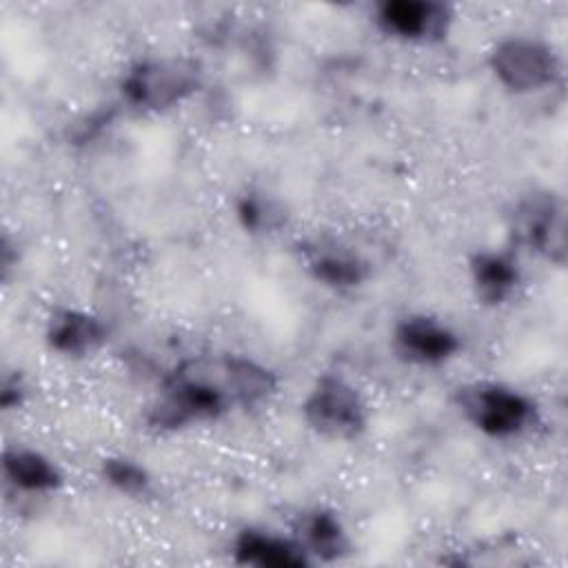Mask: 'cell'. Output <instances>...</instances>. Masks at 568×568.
<instances>
[{"mask_svg":"<svg viewBox=\"0 0 568 568\" xmlns=\"http://www.w3.org/2000/svg\"><path fill=\"white\" fill-rule=\"evenodd\" d=\"M231 557L240 566L255 568H306L313 561L293 535L264 526H244L231 541Z\"/></svg>","mask_w":568,"mask_h":568,"instance_id":"cell-11","label":"cell"},{"mask_svg":"<svg viewBox=\"0 0 568 568\" xmlns=\"http://www.w3.org/2000/svg\"><path fill=\"white\" fill-rule=\"evenodd\" d=\"M308 559L315 564H333L351 555V535L333 508L313 506L297 515L293 532Z\"/></svg>","mask_w":568,"mask_h":568,"instance_id":"cell-12","label":"cell"},{"mask_svg":"<svg viewBox=\"0 0 568 568\" xmlns=\"http://www.w3.org/2000/svg\"><path fill=\"white\" fill-rule=\"evenodd\" d=\"M455 406L477 433L490 439L524 437L539 422V408L528 393L493 379L459 386Z\"/></svg>","mask_w":568,"mask_h":568,"instance_id":"cell-3","label":"cell"},{"mask_svg":"<svg viewBox=\"0 0 568 568\" xmlns=\"http://www.w3.org/2000/svg\"><path fill=\"white\" fill-rule=\"evenodd\" d=\"M488 69L508 93L530 95L557 84L564 64L552 44L517 33L495 42L488 53Z\"/></svg>","mask_w":568,"mask_h":568,"instance_id":"cell-5","label":"cell"},{"mask_svg":"<svg viewBox=\"0 0 568 568\" xmlns=\"http://www.w3.org/2000/svg\"><path fill=\"white\" fill-rule=\"evenodd\" d=\"M377 29L402 42H439L448 36L453 11L435 0H384L375 7Z\"/></svg>","mask_w":568,"mask_h":568,"instance_id":"cell-8","label":"cell"},{"mask_svg":"<svg viewBox=\"0 0 568 568\" xmlns=\"http://www.w3.org/2000/svg\"><path fill=\"white\" fill-rule=\"evenodd\" d=\"M308 275L331 291H355L371 277V262L337 240H313L302 246Z\"/></svg>","mask_w":568,"mask_h":568,"instance_id":"cell-9","label":"cell"},{"mask_svg":"<svg viewBox=\"0 0 568 568\" xmlns=\"http://www.w3.org/2000/svg\"><path fill=\"white\" fill-rule=\"evenodd\" d=\"M302 419L320 437L351 442L366 433L371 408L362 390L339 373H322L302 399Z\"/></svg>","mask_w":568,"mask_h":568,"instance_id":"cell-4","label":"cell"},{"mask_svg":"<svg viewBox=\"0 0 568 568\" xmlns=\"http://www.w3.org/2000/svg\"><path fill=\"white\" fill-rule=\"evenodd\" d=\"M468 275L475 297L486 306H501L513 300L521 284V266L506 248H479L470 255Z\"/></svg>","mask_w":568,"mask_h":568,"instance_id":"cell-13","label":"cell"},{"mask_svg":"<svg viewBox=\"0 0 568 568\" xmlns=\"http://www.w3.org/2000/svg\"><path fill=\"white\" fill-rule=\"evenodd\" d=\"M2 475L16 490L29 495H49L64 486V473L49 455L18 444L4 448Z\"/></svg>","mask_w":568,"mask_h":568,"instance_id":"cell-15","label":"cell"},{"mask_svg":"<svg viewBox=\"0 0 568 568\" xmlns=\"http://www.w3.org/2000/svg\"><path fill=\"white\" fill-rule=\"evenodd\" d=\"M27 395H29V386H27V379L20 371H13V373H7L2 377V386H0V406L2 410H18L24 402H27Z\"/></svg>","mask_w":568,"mask_h":568,"instance_id":"cell-18","label":"cell"},{"mask_svg":"<svg viewBox=\"0 0 568 568\" xmlns=\"http://www.w3.org/2000/svg\"><path fill=\"white\" fill-rule=\"evenodd\" d=\"M220 368L235 408H257L277 393V373L251 355L224 353Z\"/></svg>","mask_w":568,"mask_h":568,"instance_id":"cell-14","label":"cell"},{"mask_svg":"<svg viewBox=\"0 0 568 568\" xmlns=\"http://www.w3.org/2000/svg\"><path fill=\"white\" fill-rule=\"evenodd\" d=\"M515 242L537 257L564 266L568 253L566 202L552 189H530L510 211Z\"/></svg>","mask_w":568,"mask_h":568,"instance_id":"cell-6","label":"cell"},{"mask_svg":"<svg viewBox=\"0 0 568 568\" xmlns=\"http://www.w3.org/2000/svg\"><path fill=\"white\" fill-rule=\"evenodd\" d=\"M100 477L109 484L115 493L142 499L149 497L153 490V477L144 464L129 455H109L100 462Z\"/></svg>","mask_w":568,"mask_h":568,"instance_id":"cell-16","label":"cell"},{"mask_svg":"<svg viewBox=\"0 0 568 568\" xmlns=\"http://www.w3.org/2000/svg\"><path fill=\"white\" fill-rule=\"evenodd\" d=\"M233 408L217 355H202L180 362L162 377L144 419L158 433H178L217 422Z\"/></svg>","mask_w":568,"mask_h":568,"instance_id":"cell-1","label":"cell"},{"mask_svg":"<svg viewBox=\"0 0 568 568\" xmlns=\"http://www.w3.org/2000/svg\"><path fill=\"white\" fill-rule=\"evenodd\" d=\"M104 122H109V115L104 118V113H93V118H91V129H95V124H104ZM80 140H82V142L89 140V126H82V129H80Z\"/></svg>","mask_w":568,"mask_h":568,"instance_id":"cell-19","label":"cell"},{"mask_svg":"<svg viewBox=\"0 0 568 568\" xmlns=\"http://www.w3.org/2000/svg\"><path fill=\"white\" fill-rule=\"evenodd\" d=\"M393 353L410 366H442L462 351L459 333L430 313H408L390 331Z\"/></svg>","mask_w":568,"mask_h":568,"instance_id":"cell-7","label":"cell"},{"mask_svg":"<svg viewBox=\"0 0 568 568\" xmlns=\"http://www.w3.org/2000/svg\"><path fill=\"white\" fill-rule=\"evenodd\" d=\"M202 87V69L184 55H146L133 60L120 75L122 104L138 113H164Z\"/></svg>","mask_w":568,"mask_h":568,"instance_id":"cell-2","label":"cell"},{"mask_svg":"<svg viewBox=\"0 0 568 568\" xmlns=\"http://www.w3.org/2000/svg\"><path fill=\"white\" fill-rule=\"evenodd\" d=\"M102 317L75 306H58L44 324V342L51 353L67 359H84L106 342Z\"/></svg>","mask_w":568,"mask_h":568,"instance_id":"cell-10","label":"cell"},{"mask_svg":"<svg viewBox=\"0 0 568 568\" xmlns=\"http://www.w3.org/2000/svg\"><path fill=\"white\" fill-rule=\"evenodd\" d=\"M235 217L251 235H266L284 224V209L264 191H244L235 200Z\"/></svg>","mask_w":568,"mask_h":568,"instance_id":"cell-17","label":"cell"}]
</instances>
